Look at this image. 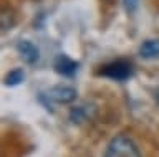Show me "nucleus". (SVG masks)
<instances>
[{
	"label": "nucleus",
	"instance_id": "nucleus-10",
	"mask_svg": "<svg viewBox=\"0 0 159 157\" xmlns=\"http://www.w3.org/2000/svg\"><path fill=\"white\" fill-rule=\"evenodd\" d=\"M157 102H159V93H157Z\"/></svg>",
	"mask_w": 159,
	"mask_h": 157
},
{
	"label": "nucleus",
	"instance_id": "nucleus-1",
	"mask_svg": "<svg viewBox=\"0 0 159 157\" xmlns=\"http://www.w3.org/2000/svg\"><path fill=\"white\" fill-rule=\"evenodd\" d=\"M103 157H143L138 144L126 134L114 136L104 150Z\"/></svg>",
	"mask_w": 159,
	"mask_h": 157
},
{
	"label": "nucleus",
	"instance_id": "nucleus-5",
	"mask_svg": "<svg viewBox=\"0 0 159 157\" xmlns=\"http://www.w3.org/2000/svg\"><path fill=\"white\" fill-rule=\"evenodd\" d=\"M17 51L20 58L28 65H33L40 60V48L30 40H20L17 43Z\"/></svg>",
	"mask_w": 159,
	"mask_h": 157
},
{
	"label": "nucleus",
	"instance_id": "nucleus-6",
	"mask_svg": "<svg viewBox=\"0 0 159 157\" xmlns=\"http://www.w3.org/2000/svg\"><path fill=\"white\" fill-rule=\"evenodd\" d=\"M139 56L143 60H157L159 58V38H148L139 46Z\"/></svg>",
	"mask_w": 159,
	"mask_h": 157
},
{
	"label": "nucleus",
	"instance_id": "nucleus-2",
	"mask_svg": "<svg viewBox=\"0 0 159 157\" xmlns=\"http://www.w3.org/2000/svg\"><path fill=\"white\" fill-rule=\"evenodd\" d=\"M98 75L109 78L113 81L123 83V81H128L134 75V66L128 60H114V61H109L106 65H103L98 70Z\"/></svg>",
	"mask_w": 159,
	"mask_h": 157
},
{
	"label": "nucleus",
	"instance_id": "nucleus-3",
	"mask_svg": "<svg viewBox=\"0 0 159 157\" xmlns=\"http://www.w3.org/2000/svg\"><path fill=\"white\" fill-rule=\"evenodd\" d=\"M53 68H55V71H57L60 76L73 78L78 73V70H80V63L76 60H73V58H70L68 55H63L61 53V55H58L57 58H55Z\"/></svg>",
	"mask_w": 159,
	"mask_h": 157
},
{
	"label": "nucleus",
	"instance_id": "nucleus-9",
	"mask_svg": "<svg viewBox=\"0 0 159 157\" xmlns=\"http://www.w3.org/2000/svg\"><path fill=\"white\" fill-rule=\"evenodd\" d=\"M123 5H124V10H126L129 15H133V13L138 10L139 0H123Z\"/></svg>",
	"mask_w": 159,
	"mask_h": 157
},
{
	"label": "nucleus",
	"instance_id": "nucleus-8",
	"mask_svg": "<svg viewBox=\"0 0 159 157\" xmlns=\"http://www.w3.org/2000/svg\"><path fill=\"white\" fill-rule=\"evenodd\" d=\"M23 81H25V71H23V68H15V70L8 71L7 76L3 78L5 86H10V88H15V86L22 85Z\"/></svg>",
	"mask_w": 159,
	"mask_h": 157
},
{
	"label": "nucleus",
	"instance_id": "nucleus-7",
	"mask_svg": "<svg viewBox=\"0 0 159 157\" xmlns=\"http://www.w3.org/2000/svg\"><path fill=\"white\" fill-rule=\"evenodd\" d=\"M89 111H94L93 106H78V107H71L70 111V121H73L75 124H80V122L89 119Z\"/></svg>",
	"mask_w": 159,
	"mask_h": 157
},
{
	"label": "nucleus",
	"instance_id": "nucleus-4",
	"mask_svg": "<svg viewBox=\"0 0 159 157\" xmlns=\"http://www.w3.org/2000/svg\"><path fill=\"white\" fill-rule=\"evenodd\" d=\"M48 96L52 98L53 102L58 104H70L78 98V91L73 86H65V85H58L48 89Z\"/></svg>",
	"mask_w": 159,
	"mask_h": 157
}]
</instances>
